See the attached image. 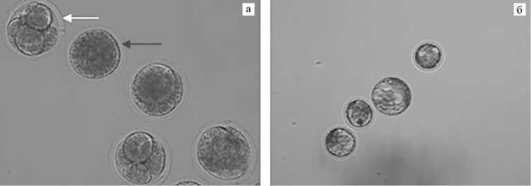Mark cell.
Instances as JSON below:
<instances>
[{
	"label": "cell",
	"instance_id": "obj_1",
	"mask_svg": "<svg viewBox=\"0 0 531 186\" xmlns=\"http://www.w3.org/2000/svg\"><path fill=\"white\" fill-rule=\"evenodd\" d=\"M200 167L218 180L232 181L245 176L253 161L248 137L230 125H214L200 135L195 150Z\"/></svg>",
	"mask_w": 531,
	"mask_h": 186
},
{
	"label": "cell",
	"instance_id": "obj_2",
	"mask_svg": "<svg viewBox=\"0 0 531 186\" xmlns=\"http://www.w3.org/2000/svg\"><path fill=\"white\" fill-rule=\"evenodd\" d=\"M130 93L142 113L161 117L171 113L181 102L184 83L178 71L162 62H151L134 75Z\"/></svg>",
	"mask_w": 531,
	"mask_h": 186
},
{
	"label": "cell",
	"instance_id": "obj_3",
	"mask_svg": "<svg viewBox=\"0 0 531 186\" xmlns=\"http://www.w3.org/2000/svg\"><path fill=\"white\" fill-rule=\"evenodd\" d=\"M167 153L162 142L145 131H134L117 145L113 165L125 181L144 185L158 180L163 175Z\"/></svg>",
	"mask_w": 531,
	"mask_h": 186
},
{
	"label": "cell",
	"instance_id": "obj_4",
	"mask_svg": "<svg viewBox=\"0 0 531 186\" xmlns=\"http://www.w3.org/2000/svg\"><path fill=\"white\" fill-rule=\"evenodd\" d=\"M68 59L79 76L101 80L118 69L122 53L118 41L109 30L92 28L74 37L68 47Z\"/></svg>",
	"mask_w": 531,
	"mask_h": 186
},
{
	"label": "cell",
	"instance_id": "obj_5",
	"mask_svg": "<svg viewBox=\"0 0 531 186\" xmlns=\"http://www.w3.org/2000/svg\"><path fill=\"white\" fill-rule=\"evenodd\" d=\"M6 34L8 43L18 53L26 57H37L50 51L56 45L60 29L41 32L9 17Z\"/></svg>",
	"mask_w": 531,
	"mask_h": 186
},
{
	"label": "cell",
	"instance_id": "obj_6",
	"mask_svg": "<svg viewBox=\"0 0 531 186\" xmlns=\"http://www.w3.org/2000/svg\"><path fill=\"white\" fill-rule=\"evenodd\" d=\"M371 101L375 108L386 115H398L411 105L412 93L409 84L397 77L380 80L373 88Z\"/></svg>",
	"mask_w": 531,
	"mask_h": 186
},
{
	"label": "cell",
	"instance_id": "obj_7",
	"mask_svg": "<svg viewBox=\"0 0 531 186\" xmlns=\"http://www.w3.org/2000/svg\"><path fill=\"white\" fill-rule=\"evenodd\" d=\"M10 17L41 32L60 29L59 20L54 9L41 1H31L19 5Z\"/></svg>",
	"mask_w": 531,
	"mask_h": 186
},
{
	"label": "cell",
	"instance_id": "obj_8",
	"mask_svg": "<svg viewBox=\"0 0 531 186\" xmlns=\"http://www.w3.org/2000/svg\"><path fill=\"white\" fill-rule=\"evenodd\" d=\"M356 143V138L352 131L340 127L330 130L324 140L327 152L337 158L351 155L355 149Z\"/></svg>",
	"mask_w": 531,
	"mask_h": 186
},
{
	"label": "cell",
	"instance_id": "obj_9",
	"mask_svg": "<svg viewBox=\"0 0 531 186\" xmlns=\"http://www.w3.org/2000/svg\"><path fill=\"white\" fill-rule=\"evenodd\" d=\"M344 113L349 124L357 129L367 127L373 118V111L371 105L362 99L350 101L346 104Z\"/></svg>",
	"mask_w": 531,
	"mask_h": 186
},
{
	"label": "cell",
	"instance_id": "obj_10",
	"mask_svg": "<svg viewBox=\"0 0 531 186\" xmlns=\"http://www.w3.org/2000/svg\"><path fill=\"white\" fill-rule=\"evenodd\" d=\"M442 59L440 48L431 42L420 44L413 55L417 66L424 70H432L438 67Z\"/></svg>",
	"mask_w": 531,
	"mask_h": 186
},
{
	"label": "cell",
	"instance_id": "obj_11",
	"mask_svg": "<svg viewBox=\"0 0 531 186\" xmlns=\"http://www.w3.org/2000/svg\"><path fill=\"white\" fill-rule=\"evenodd\" d=\"M201 185V184L197 183L196 182H192V181H181L176 184V185Z\"/></svg>",
	"mask_w": 531,
	"mask_h": 186
}]
</instances>
